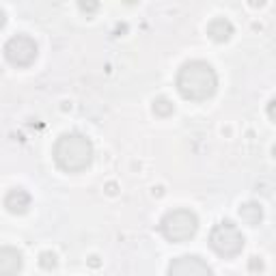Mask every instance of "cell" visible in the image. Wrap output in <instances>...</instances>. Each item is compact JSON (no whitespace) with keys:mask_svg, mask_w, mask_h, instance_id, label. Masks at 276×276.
I'll use <instances>...</instances> for the list:
<instances>
[{"mask_svg":"<svg viewBox=\"0 0 276 276\" xmlns=\"http://www.w3.org/2000/svg\"><path fill=\"white\" fill-rule=\"evenodd\" d=\"M218 89V76L205 60H188L177 71V91L183 99L205 101Z\"/></svg>","mask_w":276,"mask_h":276,"instance_id":"cell-1","label":"cell"},{"mask_svg":"<svg viewBox=\"0 0 276 276\" xmlns=\"http://www.w3.org/2000/svg\"><path fill=\"white\" fill-rule=\"evenodd\" d=\"M54 162L60 171L65 173H80L91 166L93 162V142L84 134L69 132V134L58 136L52 149Z\"/></svg>","mask_w":276,"mask_h":276,"instance_id":"cell-2","label":"cell"},{"mask_svg":"<svg viewBox=\"0 0 276 276\" xmlns=\"http://www.w3.org/2000/svg\"><path fill=\"white\" fill-rule=\"evenodd\" d=\"M199 231V218L190 209H171L160 220V233L171 244L192 240Z\"/></svg>","mask_w":276,"mask_h":276,"instance_id":"cell-3","label":"cell"},{"mask_svg":"<svg viewBox=\"0 0 276 276\" xmlns=\"http://www.w3.org/2000/svg\"><path fill=\"white\" fill-rule=\"evenodd\" d=\"M244 235L231 220H222L209 233V248L224 259L238 257L244 248Z\"/></svg>","mask_w":276,"mask_h":276,"instance_id":"cell-4","label":"cell"},{"mask_svg":"<svg viewBox=\"0 0 276 276\" xmlns=\"http://www.w3.org/2000/svg\"><path fill=\"white\" fill-rule=\"evenodd\" d=\"M39 54V48L33 37L28 35H15L5 44V58L15 67H28L35 63Z\"/></svg>","mask_w":276,"mask_h":276,"instance_id":"cell-5","label":"cell"},{"mask_svg":"<svg viewBox=\"0 0 276 276\" xmlns=\"http://www.w3.org/2000/svg\"><path fill=\"white\" fill-rule=\"evenodd\" d=\"M166 276H214V272L197 254H181L168 263Z\"/></svg>","mask_w":276,"mask_h":276,"instance_id":"cell-6","label":"cell"},{"mask_svg":"<svg viewBox=\"0 0 276 276\" xmlns=\"http://www.w3.org/2000/svg\"><path fill=\"white\" fill-rule=\"evenodd\" d=\"M24 265L22 252L11 248V246H3L0 248V276H15Z\"/></svg>","mask_w":276,"mask_h":276,"instance_id":"cell-7","label":"cell"},{"mask_svg":"<svg viewBox=\"0 0 276 276\" xmlns=\"http://www.w3.org/2000/svg\"><path fill=\"white\" fill-rule=\"evenodd\" d=\"M5 207L7 211L11 214H26L28 207H30V194L22 188H15V190H9L7 197H5Z\"/></svg>","mask_w":276,"mask_h":276,"instance_id":"cell-8","label":"cell"},{"mask_svg":"<svg viewBox=\"0 0 276 276\" xmlns=\"http://www.w3.org/2000/svg\"><path fill=\"white\" fill-rule=\"evenodd\" d=\"M231 35H233V24L227 17H214L207 24V37L211 39V41L224 44L231 39Z\"/></svg>","mask_w":276,"mask_h":276,"instance_id":"cell-9","label":"cell"},{"mask_svg":"<svg viewBox=\"0 0 276 276\" xmlns=\"http://www.w3.org/2000/svg\"><path fill=\"white\" fill-rule=\"evenodd\" d=\"M240 218H242V222H246V224H250V227H257V224L263 220V207L259 205V203H242L240 205Z\"/></svg>","mask_w":276,"mask_h":276,"instance_id":"cell-10","label":"cell"},{"mask_svg":"<svg viewBox=\"0 0 276 276\" xmlns=\"http://www.w3.org/2000/svg\"><path fill=\"white\" fill-rule=\"evenodd\" d=\"M153 112L158 117H171L175 112V104L168 99V97H156L153 99Z\"/></svg>","mask_w":276,"mask_h":276,"instance_id":"cell-11","label":"cell"},{"mask_svg":"<svg viewBox=\"0 0 276 276\" xmlns=\"http://www.w3.org/2000/svg\"><path fill=\"white\" fill-rule=\"evenodd\" d=\"M39 265H41L44 270H54L58 265V257L52 250H46V252L39 254Z\"/></svg>","mask_w":276,"mask_h":276,"instance_id":"cell-12","label":"cell"},{"mask_svg":"<svg viewBox=\"0 0 276 276\" xmlns=\"http://www.w3.org/2000/svg\"><path fill=\"white\" fill-rule=\"evenodd\" d=\"M78 7H80V11H84V13H95L99 9V3H84V0H80Z\"/></svg>","mask_w":276,"mask_h":276,"instance_id":"cell-13","label":"cell"},{"mask_svg":"<svg viewBox=\"0 0 276 276\" xmlns=\"http://www.w3.org/2000/svg\"><path fill=\"white\" fill-rule=\"evenodd\" d=\"M248 270L250 272H261L263 270V259L261 257H250L248 259Z\"/></svg>","mask_w":276,"mask_h":276,"instance_id":"cell-14","label":"cell"},{"mask_svg":"<svg viewBox=\"0 0 276 276\" xmlns=\"http://www.w3.org/2000/svg\"><path fill=\"white\" fill-rule=\"evenodd\" d=\"M265 112H268V117L276 123V97L268 101V108H265Z\"/></svg>","mask_w":276,"mask_h":276,"instance_id":"cell-15","label":"cell"},{"mask_svg":"<svg viewBox=\"0 0 276 276\" xmlns=\"http://www.w3.org/2000/svg\"><path fill=\"white\" fill-rule=\"evenodd\" d=\"M117 190H119V188H117V183H115V181L106 183V192L110 194V197H115V194H117Z\"/></svg>","mask_w":276,"mask_h":276,"instance_id":"cell-16","label":"cell"},{"mask_svg":"<svg viewBox=\"0 0 276 276\" xmlns=\"http://www.w3.org/2000/svg\"><path fill=\"white\" fill-rule=\"evenodd\" d=\"M89 265H93V268H97V265H99V257H91V259H89Z\"/></svg>","mask_w":276,"mask_h":276,"instance_id":"cell-17","label":"cell"},{"mask_svg":"<svg viewBox=\"0 0 276 276\" xmlns=\"http://www.w3.org/2000/svg\"><path fill=\"white\" fill-rule=\"evenodd\" d=\"M272 153H274V158H276V147H274V149H272Z\"/></svg>","mask_w":276,"mask_h":276,"instance_id":"cell-18","label":"cell"}]
</instances>
